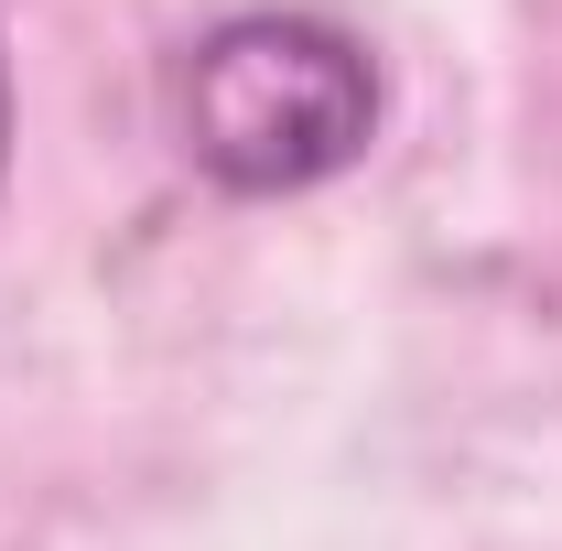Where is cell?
I'll use <instances>...</instances> for the list:
<instances>
[{
    "label": "cell",
    "mask_w": 562,
    "mask_h": 551,
    "mask_svg": "<svg viewBox=\"0 0 562 551\" xmlns=\"http://www.w3.org/2000/svg\"><path fill=\"white\" fill-rule=\"evenodd\" d=\"M184 162L227 195H303L368 162L379 140V66L368 44L314 11H227L173 66Z\"/></svg>",
    "instance_id": "6da1fadb"
},
{
    "label": "cell",
    "mask_w": 562,
    "mask_h": 551,
    "mask_svg": "<svg viewBox=\"0 0 562 551\" xmlns=\"http://www.w3.org/2000/svg\"><path fill=\"white\" fill-rule=\"evenodd\" d=\"M0 184H11V55H0Z\"/></svg>",
    "instance_id": "7a4b0ae2"
}]
</instances>
